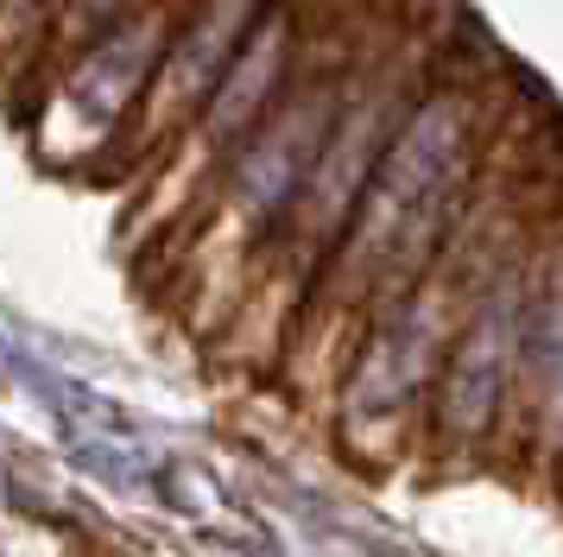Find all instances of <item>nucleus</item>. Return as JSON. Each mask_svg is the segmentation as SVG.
I'll return each instance as SVG.
<instances>
[{
    "label": "nucleus",
    "mask_w": 563,
    "mask_h": 557,
    "mask_svg": "<svg viewBox=\"0 0 563 557\" xmlns=\"http://www.w3.org/2000/svg\"><path fill=\"white\" fill-rule=\"evenodd\" d=\"M172 39H178L172 7H133L102 45L77 51V64H70V76H64V89L52 101L57 121H77L70 146H96V133H108L121 114H133L146 101L153 70L165 64Z\"/></svg>",
    "instance_id": "obj_1"
},
{
    "label": "nucleus",
    "mask_w": 563,
    "mask_h": 557,
    "mask_svg": "<svg viewBox=\"0 0 563 557\" xmlns=\"http://www.w3.org/2000/svg\"><path fill=\"white\" fill-rule=\"evenodd\" d=\"M254 7L260 0H203V7H197V20L172 39V51H165V64H158V76H153V89H146L140 140H165V133L190 127L197 101L229 76L234 51H241V25H247Z\"/></svg>",
    "instance_id": "obj_2"
}]
</instances>
